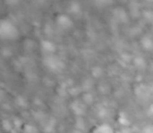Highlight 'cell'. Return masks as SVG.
Masks as SVG:
<instances>
[{"mask_svg":"<svg viewBox=\"0 0 153 133\" xmlns=\"http://www.w3.org/2000/svg\"><path fill=\"white\" fill-rule=\"evenodd\" d=\"M133 64L135 68L139 70H144L147 67V61L143 56H136L133 60Z\"/></svg>","mask_w":153,"mask_h":133,"instance_id":"cell-9","label":"cell"},{"mask_svg":"<svg viewBox=\"0 0 153 133\" xmlns=\"http://www.w3.org/2000/svg\"><path fill=\"white\" fill-rule=\"evenodd\" d=\"M2 128L5 132H12L13 128V124L8 119H3L2 121Z\"/></svg>","mask_w":153,"mask_h":133,"instance_id":"cell-15","label":"cell"},{"mask_svg":"<svg viewBox=\"0 0 153 133\" xmlns=\"http://www.w3.org/2000/svg\"><path fill=\"white\" fill-rule=\"evenodd\" d=\"M56 23L58 28H60L61 30H70L74 26V21L72 18L69 15L65 14V13H62L56 16Z\"/></svg>","mask_w":153,"mask_h":133,"instance_id":"cell-4","label":"cell"},{"mask_svg":"<svg viewBox=\"0 0 153 133\" xmlns=\"http://www.w3.org/2000/svg\"><path fill=\"white\" fill-rule=\"evenodd\" d=\"M149 93V90L147 89V87L145 86H139L137 89H135V94L139 97V98H145Z\"/></svg>","mask_w":153,"mask_h":133,"instance_id":"cell-17","label":"cell"},{"mask_svg":"<svg viewBox=\"0 0 153 133\" xmlns=\"http://www.w3.org/2000/svg\"><path fill=\"white\" fill-rule=\"evenodd\" d=\"M23 133H39V130L36 126L33 124H24V127L22 129Z\"/></svg>","mask_w":153,"mask_h":133,"instance_id":"cell-20","label":"cell"},{"mask_svg":"<svg viewBox=\"0 0 153 133\" xmlns=\"http://www.w3.org/2000/svg\"><path fill=\"white\" fill-rule=\"evenodd\" d=\"M34 45H35V43L33 42V40H31V39H27V40H25V43H24V47L28 50H30V49H32L33 48V47H34Z\"/></svg>","mask_w":153,"mask_h":133,"instance_id":"cell-27","label":"cell"},{"mask_svg":"<svg viewBox=\"0 0 153 133\" xmlns=\"http://www.w3.org/2000/svg\"><path fill=\"white\" fill-rule=\"evenodd\" d=\"M112 14H113V18L117 22H120V23H127L129 21L130 14L123 7H116L112 11Z\"/></svg>","mask_w":153,"mask_h":133,"instance_id":"cell-5","label":"cell"},{"mask_svg":"<svg viewBox=\"0 0 153 133\" xmlns=\"http://www.w3.org/2000/svg\"><path fill=\"white\" fill-rule=\"evenodd\" d=\"M142 48L146 52L153 51V38L150 36H143L140 41Z\"/></svg>","mask_w":153,"mask_h":133,"instance_id":"cell-7","label":"cell"},{"mask_svg":"<svg viewBox=\"0 0 153 133\" xmlns=\"http://www.w3.org/2000/svg\"><path fill=\"white\" fill-rule=\"evenodd\" d=\"M147 115L149 117H153V104H151L149 107L147 108Z\"/></svg>","mask_w":153,"mask_h":133,"instance_id":"cell-28","label":"cell"},{"mask_svg":"<svg viewBox=\"0 0 153 133\" xmlns=\"http://www.w3.org/2000/svg\"><path fill=\"white\" fill-rule=\"evenodd\" d=\"M92 87H93V83H92L91 80L87 79V80H85V81L82 82V90H83L84 92H90L91 89H92Z\"/></svg>","mask_w":153,"mask_h":133,"instance_id":"cell-19","label":"cell"},{"mask_svg":"<svg viewBox=\"0 0 153 133\" xmlns=\"http://www.w3.org/2000/svg\"><path fill=\"white\" fill-rule=\"evenodd\" d=\"M56 126V121L54 118L49 119V121L46 123L44 127V132L45 133H54L55 128Z\"/></svg>","mask_w":153,"mask_h":133,"instance_id":"cell-14","label":"cell"},{"mask_svg":"<svg viewBox=\"0 0 153 133\" xmlns=\"http://www.w3.org/2000/svg\"><path fill=\"white\" fill-rule=\"evenodd\" d=\"M39 46H40L41 51L45 54V55H55V53L56 51V45L49 39L41 40Z\"/></svg>","mask_w":153,"mask_h":133,"instance_id":"cell-6","label":"cell"},{"mask_svg":"<svg viewBox=\"0 0 153 133\" xmlns=\"http://www.w3.org/2000/svg\"><path fill=\"white\" fill-rule=\"evenodd\" d=\"M98 115H99V117L105 118V117L108 116V110H107L104 107H101L98 110Z\"/></svg>","mask_w":153,"mask_h":133,"instance_id":"cell-25","label":"cell"},{"mask_svg":"<svg viewBox=\"0 0 153 133\" xmlns=\"http://www.w3.org/2000/svg\"><path fill=\"white\" fill-rule=\"evenodd\" d=\"M144 19L153 26V10H145L143 12Z\"/></svg>","mask_w":153,"mask_h":133,"instance_id":"cell-21","label":"cell"},{"mask_svg":"<svg viewBox=\"0 0 153 133\" xmlns=\"http://www.w3.org/2000/svg\"><path fill=\"white\" fill-rule=\"evenodd\" d=\"M14 103L15 105L22 108V109H25L29 106V102H28V99L24 97V96H22V95H18L16 96L15 99H14Z\"/></svg>","mask_w":153,"mask_h":133,"instance_id":"cell-10","label":"cell"},{"mask_svg":"<svg viewBox=\"0 0 153 133\" xmlns=\"http://www.w3.org/2000/svg\"><path fill=\"white\" fill-rule=\"evenodd\" d=\"M129 10L130 13L129 14L133 16H139L141 14V10H140V5L137 2H131L129 5Z\"/></svg>","mask_w":153,"mask_h":133,"instance_id":"cell-13","label":"cell"},{"mask_svg":"<svg viewBox=\"0 0 153 133\" xmlns=\"http://www.w3.org/2000/svg\"><path fill=\"white\" fill-rule=\"evenodd\" d=\"M2 55L4 58H9L13 55V51L10 47H3L2 49Z\"/></svg>","mask_w":153,"mask_h":133,"instance_id":"cell-23","label":"cell"},{"mask_svg":"<svg viewBox=\"0 0 153 133\" xmlns=\"http://www.w3.org/2000/svg\"><path fill=\"white\" fill-rule=\"evenodd\" d=\"M20 37V30L17 26L8 19L0 21V38L3 40H16Z\"/></svg>","mask_w":153,"mask_h":133,"instance_id":"cell-1","label":"cell"},{"mask_svg":"<svg viewBox=\"0 0 153 133\" xmlns=\"http://www.w3.org/2000/svg\"><path fill=\"white\" fill-rule=\"evenodd\" d=\"M70 109L75 116L82 118L87 113V105L83 101L75 99L70 104Z\"/></svg>","mask_w":153,"mask_h":133,"instance_id":"cell-3","label":"cell"},{"mask_svg":"<svg viewBox=\"0 0 153 133\" xmlns=\"http://www.w3.org/2000/svg\"><path fill=\"white\" fill-rule=\"evenodd\" d=\"M82 101L87 105H91L94 102V96L91 92H84L82 95Z\"/></svg>","mask_w":153,"mask_h":133,"instance_id":"cell-18","label":"cell"},{"mask_svg":"<svg viewBox=\"0 0 153 133\" xmlns=\"http://www.w3.org/2000/svg\"><path fill=\"white\" fill-rule=\"evenodd\" d=\"M92 133H116V132L109 124L101 123L95 127Z\"/></svg>","mask_w":153,"mask_h":133,"instance_id":"cell-8","label":"cell"},{"mask_svg":"<svg viewBox=\"0 0 153 133\" xmlns=\"http://www.w3.org/2000/svg\"><path fill=\"white\" fill-rule=\"evenodd\" d=\"M42 64L48 71L54 73H60L65 68V62L56 55H45L42 59Z\"/></svg>","mask_w":153,"mask_h":133,"instance_id":"cell-2","label":"cell"},{"mask_svg":"<svg viewBox=\"0 0 153 133\" xmlns=\"http://www.w3.org/2000/svg\"><path fill=\"white\" fill-rule=\"evenodd\" d=\"M68 10H69V12H70L72 14H74V15H79V14H81V13H82V11L81 4L78 3V2H75V1L72 2V3L69 4V9H68Z\"/></svg>","mask_w":153,"mask_h":133,"instance_id":"cell-11","label":"cell"},{"mask_svg":"<svg viewBox=\"0 0 153 133\" xmlns=\"http://www.w3.org/2000/svg\"><path fill=\"white\" fill-rule=\"evenodd\" d=\"M81 90H82V89H79L77 87H72V88L68 89V94L75 97V96L79 95V93L81 92Z\"/></svg>","mask_w":153,"mask_h":133,"instance_id":"cell-24","label":"cell"},{"mask_svg":"<svg viewBox=\"0 0 153 133\" xmlns=\"http://www.w3.org/2000/svg\"><path fill=\"white\" fill-rule=\"evenodd\" d=\"M104 73V70L100 66H94L91 68V76L95 79L100 78Z\"/></svg>","mask_w":153,"mask_h":133,"instance_id":"cell-16","label":"cell"},{"mask_svg":"<svg viewBox=\"0 0 153 133\" xmlns=\"http://www.w3.org/2000/svg\"><path fill=\"white\" fill-rule=\"evenodd\" d=\"M152 89L153 90V82H152Z\"/></svg>","mask_w":153,"mask_h":133,"instance_id":"cell-29","label":"cell"},{"mask_svg":"<svg viewBox=\"0 0 153 133\" xmlns=\"http://www.w3.org/2000/svg\"><path fill=\"white\" fill-rule=\"evenodd\" d=\"M13 128L16 130V131H22V129L24 127V124L22 123V121L19 118H15L13 122Z\"/></svg>","mask_w":153,"mask_h":133,"instance_id":"cell-22","label":"cell"},{"mask_svg":"<svg viewBox=\"0 0 153 133\" xmlns=\"http://www.w3.org/2000/svg\"><path fill=\"white\" fill-rule=\"evenodd\" d=\"M117 122H118V123H119L121 126H123L124 128H128V127L130 126V124H131V122H130L129 118H128L127 115H126L125 113H123V112H121V113L119 114L118 118H117Z\"/></svg>","mask_w":153,"mask_h":133,"instance_id":"cell-12","label":"cell"},{"mask_svg":"<svg viewBox=\"0 0 153 133\" xmlns=\"http://www.w3.org/2000/svg\"><path fill=\"white\" fill-rule=\"evenodd\" d=\"M141 133H153V124H146L142 129Z\"/></svg>","mask_w":153,"mask_h":133,"instance_id":"cell-26","label":"cell"}]
</instances>
